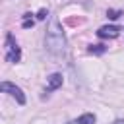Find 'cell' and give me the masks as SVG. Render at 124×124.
I'll list each match as a JSON object with an SVG mask.
<instances>
[{
	"label": "cell",
	"instance_id": "cell-4",
	"mask_svg": "<svg viewBox=\"0 0 124 124\" xmlns=\"http://www.w3.org/2000/svg\"><path fill=\"white\" fill-rule=\"evenodd\" d=\"M97 35H99L101 39H116V37L120 35V29H118L116 25H103V27L97 31Z\"/></svg>",
	"mask_w": 124,
	"mask_h": 124
},
{
	"label": "cell",
	"instance_id": "cell-5",
	"mask_svg": "<svg viewBox=\"0 0 124 124\" xmlns=\"http://www.w3.org/2000/svg\"><path fill=\"white\" fill-rule=\"evenodd\" d=\"M62 81H64L62 74H50V76H48V85H46V89H48V91H54V89L62 87Z\"/></svg>",
	"mask_w": 124,
	"mask_h": 124
},
{
	"label": "cell",
	"instance_id": "cell-2",
	"mask_svg": "<svg viewBox=\"0 0 124 124\" xmlns=\"http://www.w3.org/2000/svg\"><path fill=\"white\" fill-rule=\"evenodd\" d=\"M19 56H21V50H19L17 43L14 41V35L8 33L6 35V60L8 62H17Z\"/></svg>",
	"mask_w": 124,
	"mask_h": 124
},
{
	"label": "cell",
	"instance_id": "cell-11",
	"mask_svg": "<svg viewBox=\"0 0 124 124\" xmlns=\"http://www.w3.org/2000/svg\"><path fill=\"white\" fill-rule=\"evenodd\" d=\"M114 124H124V120H116V122H114Z\"/></svg>",
	"mask_w": 124,
	"mask_h": 124
},
{
	"label": "cell",
	"instance_id": "cell-7",
	"mask_svg": "<svg viewBox=\"0 0 124 124\" xmlns=\"http://www.w3.org/2000/svg\"><path fill=\"white\" fill-rule=\"evenodd\" d=\"M89 52L91 54H103L105 52V46L103 45H93V46H89Z\"/></svg>",
	"mask_w": 124,
	"mask_h": 124
},
{
	"label": "cell",
	"instance_id": "cell-1",
	"mask_svg": "<svg viewBox=\"0 0 124 124\" xmlns=\"http://www.w3.org/2000/svg\"><path fill=\"white\" fill-rule=\"evenodd\" d=\"M45 45H46V50L54 56H62L66 52V37H64V31H62V25L58 19H52L46 33H45Z\"/></svg>",
	"mask_w": 124,
	"mask_h": 124
},
{
	"label": "cell",
	"instance_id": "cell-3",
	"mask_svg": "<svg viewBox=\"0 0 124 124\" xmlns=\"http://www.w3.org/2000/svg\"><path fill=\"white\" fill-rule=\"evenodd\" d=\"M0 89H2L4 93H10L19 105H25V95H23V91H21L17 85H14V83H10V81H2V83H0Z\"/></svg>",
	"mask_w": 124,
	"mask_h": 124
},
{
	"label": "cell",
	"instance_id": "cell-8",
	"mask_svg": "<svg viewBox=\"0 0 124 124\" xmlns=\"http://www.w3.org/2000/svg\"><path fill=\"white\" fill-rule=\"evenodd\" d=\"M107 16H108L110 19H116V17H120V16H122V12H118V10H108V12H107Z\"/></svg>",
	"mask_w": 124,
	"mask_h": 124
},
{
	"label": "cell",
	"instance_id": "cell-9",
	"mask_svg": "<svg viewBox=\"0 0 124 124\" xmlns=\"http://www.w3.org/2000/svg\"><path fill=\"white\" fill-rule=\"evenodd\" d=\"M46 16H48V12H46V10L43 8V10H39V14H37V19H45Z\"/></svg>",
	"mask_w": 124,
	"mask_h": 124
},
{
	"label": "cell",
	"instance_id": "cell-6",
	"mask_svg": "<svg viewBox=\"0 0 124 124\" xmlns=\"http://www.w3.org/2000/svg\"><path fill=\"white\" fill-rule=\"evenodd\" d=\"M68 124H95V114L85 112V114H81L79 118H76V120H72V122H68Z\"/></svg>",
	"mask_w": 124,
	"mask_h": 124
},
{
	"label": "cell",
	"instance_id": "cell-10",
	"mask_svg": "<svg viewBox=\"0 0 124 124\" xmlns=\"http://www.w3.org/2000/svg\"><path fill=\"white\" fill-rule=\"evenodd\" d=\"M23 27H25V29H29V27H33V21H27V19H25V21H23Z\"/></svg>",
	"mask_w": 124,
	"mask_h": 124
}]
</instances>
